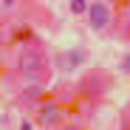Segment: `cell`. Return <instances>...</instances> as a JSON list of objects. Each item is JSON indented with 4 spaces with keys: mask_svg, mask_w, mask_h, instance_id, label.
I'll return each mask as SVG.
<instances>
[{
    "mask_svg": "<svg viewBox=\"0 0 130 130\" xmlns=\"http://www.w3.org/2000/svg\"><path fill=\"white\" fill-rule=\"evenodd\" d=\"M17 74L28 85H37L40 76L45 74V57H42L40 51H23L17 57Z\"/></svg>",
    "mask_w": 130,
    "mask_h": 130,
    "instance_id": "6da1fadb",
    "label": "cell"
},
{
    "mask_svg": "<svg viewBox=\"0 0 130 130\" xmlns=\"http://www.w3.org/2000/svg\"><path fill=\"white\" fill-rule=\"evenodd\" d=\"M62 119H65V113H62L59 102H42V105H40L37 124H42V127H51V124H62Z\"/></svg>",
    "mask_w": 130,
    "mask_h": 130,
    "instance_id": "7a4b0ae2",
    "label": "cell"
},
{
    "mask_svg": "<svg viewBox=\"0 0 130 130\" xmlns=\"http://www.w3.org/2000/svg\"><path fill=\"white\" fill-rule=\"evenodd\" d=\"M88 20H91V26L99 31V28H105L107 26V20H110V6L107 3H88Z\"/></svg>",
    "mask_w": 130,
    "mask_h": 130,
    "instance_id": "3957f363",
    "label": "cell"
},
{
    "mask_svg": "<svg viewBox=\"0 0 130 130\" xmlns=\"http://www.w3.org/2000/svg\"><path fill=\"white\" fill-rule=\"evenodd\" d=\"M42 93H45V88H42V85L37 82V85H31V88H26L23 93H20V102H37V99H42Z\"/></svg>",
    "mask_w": 130,
    "mask_h": 130,
    "instance_id": "277c9868",
    "label": "cell"
},
{
    "mask_svg": "<svg viewBox=\"0 0 130 130\" xmlns=\"http://www.w3.org/2000/svg\"><path fill=\"white\" fill-rule=\"evenodd\" d=\"M82 51H68V54H62V59H59V65H62V68L65 71H71V68H76V65L82 62Z\"/></svg>",
    "mask_w": 130,
    "mask_h": 130,
    "instance_id": "5b68a950",
    "label": "cell"
},
{
    "mask_svg": "<svg viewBox=\"0 0 130 130\" xmlns=\"http://www.w3.org/2000/svg\"><path fill=\"white\" fill-rule=\"evenodd\" d=\"M71 11L74 14H85L88 11V3H85V0H71Z\"/></svg>",
    "mask_w": 130,
    "mask_h": 130,
    "instance_id": "8992f818",
    "label": "cell"
},
{
    "mask_svg": "<svg viewBox=\"0 0 130 130\" xmlns=\"http://www.w3.org/2000/svg\"><path fill=\"white\" fill-rule=\"evenodd\" d=\"M59 130H82V127H79V124H62Z\"/></svg>",
    "mask_w": 130,
    "mask_h": 130,
    "instance_id": "52a82bcc",
    "label": "cell"
},
{
    "mask_svg": "<svg viewBox=\"0 0 130 130\" xmlns=\"http://www.w3.org/2000/svg\"><path fill=\"white\" fill-rule=\"evenodd\" d=\"M31 127H34L31 122H20V130H31Z\"/></svg>",
    "mask_w": 130,
    "mask_h": 130,
    "instance_id": "ba28073f",
    "label": "cell"
},
{
    "mask_svg": "<svg viewBox=\"0 0 130 130\" xmlns=\"http://www.w3.org/2000/svg\"><path fill=\"white\" fill-rule=\"evenodd\" d=\"M122 68H124V71L130 74V57H124V65H122Z\"/></svg>",
    "mask_w": 130,
    "mask_h": 130,
    "instance_id": "9c48e42d",
    "label": "cell"
},
{
    "mask_svg": "<svg viewBox=\"0 0 130 130\" xmlns=\"http://www.w3.org/2000/svg\"><path fill=\"white\" fill-rule=\"evenodd\" d=\"M127 31H130V28H127Z\"/></svg>",
    "mask_w": 130,
    "mask_h": 130,
    "instance_id": "30bf717a",
    "label": "cell"
}]
</instances>
